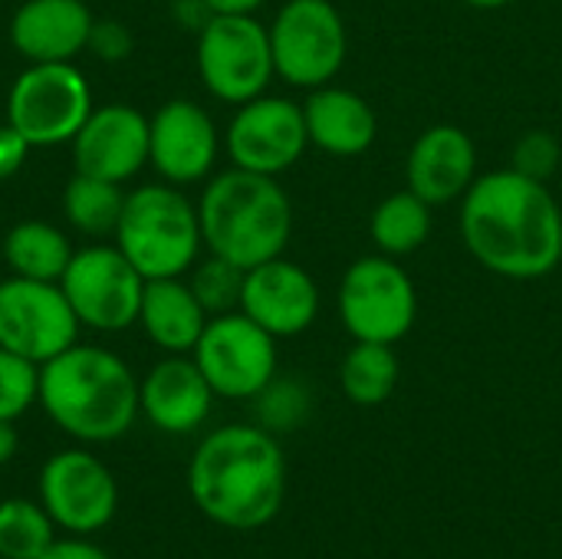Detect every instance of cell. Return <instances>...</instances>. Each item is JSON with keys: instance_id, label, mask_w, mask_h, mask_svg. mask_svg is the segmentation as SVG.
I'll return each mask as SVG.
<instances>
[{"instance_id": "6da1fadb", "label": "cell", "mask_w": 562, "mask_h": 559, "mask_svg": "<svg viewBox=\"0 0 562 559\" xmlns=\"http://www.w3.org/2000/svg\"><path fill=\"white\" fill-rule=\"evenodd\" d=\"M461 237L491 273L517 283L543 280L562 264V208L547 181L497 168L477 175L461 198Z\"/></svg>"}, {"instance_id": "7a4b0ae2", "label": "cell", "mask_w": 562, "mask_h": 559, "mask_svg": "<svg viewBox=\"0 0 562 559\" xmlns=\"http://www.w3.org/2000/svg\"><path fill=\"white\" fill-rule=\"evenodd\" d=\"M188 494L217 527H267L286 497V458L277 435L260 425L214 428L188 461Z\"/></svg>"}, {"instance_id": "3957f363", "label": "cell", "mask_w": 562, "mask_h": 559, "mask_svg": "<svg viewBox=\"0 0 562 559\" xmlns=\"http://www.w3.org/2000/svg\"><path fill=\"white\" fill-rule=\"evenodd\" d=\"M40 405L79 445H109L138 418V379L112 349L72 343L40 366Z\"/></svg>"}, {"instance_id": "277c9868", "label": "cell", "mask_w": 562, "mask_h": 559, "mask_svg": "<svg viewBox=\"0 0 562 559\" xmlns=\"http://www.w3.org/2000/svg\"><path fill=\"white\" fill-rule=\"evenodd\" d=\"M198 217L204 250L240 270L283 257L293 237V204L280 181L234 165L204 181Z\"/></svg>"}, {"instance_id": "5b68a950", "label": "cell", "mask_w": 562, "mask_h": 559, "mask_svg": "<svg viewBox=\"0 0 562 559\" xmlns=\"http://www.w3.org/2000/svg\"><path fill=\"white\" fill-rule=\"evenodd\" d=\"M112 244L145 280L184 277L204 250L198 204L168 181L142 185L125 194Z\"/></svg>"}, {"instance_id": "8992f818", "label": "cell", "mask_w": 562, "mask_h": 559, "mask_svg": "<svg viewBox=\"0 0 562 559\" xmlns=\"http://www.w3.org/2000/svg\"><path fill=\"white\" fill-rule=\"evenodd\" d=\"M336 310L356 343H402L418 320V290L412 273L385 254L352 260L339 280Z\"/></svg>"}, {"instance_id": "52a82bcc", "label": "cell", "mask_w": 562, "mask_h": 559, "mask_svg": "<svg viewBox=\"0 0 562 559\" xmlns=\"http://www.w3.org/2000/svg\"><path fill=\"white\" fill-rule=\"evenodd\" d=\"M277 79L293 89L329 86L349 56V30L333 0H286L270 20Z\"/></svg>"}, {"instance_id": "ba28073f", "label": "cell", "mask_w": 562, "mask_h": 559, "mask_svg": "<svg viewBox=\"0 0 562 559\" xmlns=\"http://www.w3.org/2000/svg\"><path fill=\"white\" fill-rule=\"evenodd\" d=\"M92 109L89 79L76 63H26L7 92V122L30 148L69 145Z\"/></svg>"}, {"instance_id": "9c48e42d", "label": "cell", "mask_w": 562, "mask_h": 559, "mask_svg": "<svg viewBox=\"0 0 562 559\" xmlns=\"http://www.w3.org/2000/svg\"><path fill=\"white\" fill-rule=\"evenodd\" d=\"M194 63L204 89L227 105H244L277 79L270 30L257 16H211L198 30Z\"/></svg>"}, {"instance_id": "30bf717a", "label": "cell", "mask_w": 562, "mask_h": 559, "mask_svg": "<svg viewBox=\"0 0 562 559\" xmlns=\"http://www.w3.org/2000/svg\"><path fill=\"white\" fill-rule=\"evenodd\" d=\"M59 287L86 329L122 333L138 323L145 277L115 244L79 247L63 270Z\"/></svg>"}, {"instance_id": "8fae6325", "label": "cell", "mask_w": 562, "mask_h": 559, "mask_svg": "<svg viewBox=\"0 0 562 559\" xmlns=\"http://www.w3.org/2000/svg\"><path fill=\"white\" fill-rule=\"evenodd\" d=\"M191 359L217 399L247 402L277 379V336L240 310L221 313L207 320Z\"/></svg>"}, {"instance_id": "7c38bea8", "label": "cell", "mask_w": 562, "mask_h": 559, "mask_svg": "<svg viewBox=\"0 0 562 559\" xmlns=\"http://www.w3.org/2000/svg\"><path fill=\"white\" fill-rule=\"evenodd\" d=\"M36 501L46 507L56 530H66L69 537H92L112 524L119 511V484L89 448H66L43 461Z\"/></svg>"}, {"instance_id": "4fadbf2b", "label": "cell", "mask_w": 562, "mask_h": 559, "mask_svg": "<svg viewBox=\"0 0 562 559\" xmlns=\"http://www.w3.org/2000/svg\"><path fill=\"white\" fill-rule=\"evenodd\" d=\"M79 329L59 283L13 273L0 280V349L43 366L79 343Z\"/></svg>"}, {"instance_id": "5bb4252c", "label": "cell", "mask_w": 562, "mask_h": 559, "mask_svg": "<svg viewBox=\"0 0 562 559\" xmlns=\"http://www.w3.org/2000/svg\"><path fill=\"white\" fill-rule=\"evenodd\" d=\"M306 148L310 132L303 105L290 96L263 92L244 105H234L224 132V152L234 168L280 178L306 155Z\"/></svg>"}, {"instance_id": "9a60e30c", "label": "cell", "mask_w": 562, "mask_h": 559, "mask_svg": "<svg viewBox=\"0 0 562 559\" xmlns=\"http://www.w3.org/2000/svg\"><path fill=\"white\" fill-rule=\"evenodd\" d=\"M224 135L194 99H168L148 115V165L168 185H201L214 175Z\"/></svg>"}, {"instance_id": "2e32d148", "label": "cell", "mask_w": 562, "mask_h": 559, "mask_svg": "<svg viewBox=\"0 0 562 559\" xmlns=\"http://www.w3.org/2000/svg\"><path fill=\"white\" fill-rule=\"evenodd\" d=\"M69 145L76 171L125 185L148 165V115L125 102L95 105Z\"/></svg>"}, {"instance_id": "e0dca14e", "label": "cell", "mask_w": 562, "mask_h": 559, "mask_svg": "<svg viewBox=\"0 0 562 559\" xmlns=\"http://www.w3.org/2000/svg\"><path fill=\"white\" fill-rule=\"evenodd\" d=\"M319 303L313 273L286 257H273L244 273L240 313L277 339L306 333L319 316Z\"/></svg>"}, {"instance_id": "ac0fdd59", "label": "cell", "mask_w": 562, "mask_h": 559, "mask_svg": "<svg viewBox=\"0 0 562 559\" xmlns=\"http://www.w3.org/2000/svg\"><path fill=\"white\" fill-rule=\"evenodd\" d=\"M405 181L431 208L461 201L468 188L477 181L474 138L461 125H451V122L428 125L408 148Z\"/></svg>"}, {"instance_id": "d6986e66", "label": "cell", "mask_w": 562, "mask_h": 559, "mask_svg": "<svg viewBox=\"0 0 562 559\" xmlns=\"http://www.w3.org/2000/svg\"><path fill=\"white\" fill-rule=\"evenodd\" d=\"M214 389L191 356H165L138 379V415L165 435L198 432L214 405Z\"/></svg>"}, {"instance_id": "ffe728a7", "label": "cell", "mask_w": 562, "mask_h": 559, "mask_svg": "<svg viewBox=\"0 0 562 559\" xmlns=\"http://www.w3.org/2000/svg\"><path fill=\"white\" fill-rule=\"evenodd\" d=\"M92 23L86 0H23L7 36L26 63H72L89 46Z\"/></svg>"}, {"instance_id": "44dd1931", "label": "cell", "mask_w": 562, "mask_h": 559, "mask_svg": "<svg viewBox=\"0 0 562 559\" xmlns=\"http://www.w3.org/2000/svg\"><path fill=\"white\" fill-rule=\"evenodd\" d=\"M303 119L310 132V145L333 158H359L379 138V115L366 96L346 86H319L310 89L303 102Z\"/></svg>"}, {"instance_id": "7402d4cb", "label": "cell", "mask_w": 562, "mask_h": 559, "mask_svg": "<svg viewBox=\"0 0 562 559\" xmlns=\"http://www.w3.org/2000/svg\"><path fill=\"white\" fill-rule=\"evenodd\" d=\"M207 320L211 316L194 297L188 277L145 280L138 326L165 356H191Z\"/></svg>"}, {"instance_id": "603a6c76", "label": "cell", "mask_w": 562, "mask_h": 559, "mask_svg": "<svg viewBox=\"0 0 562 559\" xmlns=\"http://www.w3.org/2000/svg\"><path fill=\"white\" fill-rule=\"evenodd\" d=\"M435 231V208L418 198L412 188L385 194L369 214V241L385 257H412L418 254Z\"/></svg>"}, {"instance_id": "cb8c5ba5", "label": "cell", "mask_w": 562, "mask_h": 559, "mask_svg": "<svg viewBox=\"0 0 562 559\" xmlns=\"http://www.w3.org/2000/svg\"><path fill=\"white\" fill-rule=\"evenodd\" d=\"M72 254V241L49 221H20L3 234V264L13 277L59 283Z\"/></svg>"}, {"instance_id": "d4e9b609", "label": "cell", "mask_w": 562, "mask_h": 559, "mask_svg": "<svg viewBox=\"0 0 562 559\" xmlns=\"http://www.w3.org/2000/svg\"><path fill=\"white\" fill-rule=\"evenodd\" d=\"M402 379V362L395 346L385 343H356L339 366V389L352 405L375 409L392 399Z\"/></svg>"}, {"instance_id": "484cf974", "label": "cell", "mask_w": 562, "mask_h": 559, "mask_svg": "<svg viewBox=\"0 0 562 559\" xmlns=\"http://www.w3.org/2000/svg\"><path fill=\"white\" fill-rule=\"evenodd\" d=\"M122 185L102 181L82 171H72V178L63 188V217L72 231L86 237H112L125 208Z\"/></svg>"}, {"instance_id": "4316f807", "label": "cell", "mask_w": 562, "mask_h": 559, "mask_svg": "<svg viewBox=\"0 0 562 559\" xmlns=\"http://www.w3.org/2000/svg\"><path fill=\"white\" fill-rule=\"evenodd\" d=\"M56 544V524L40 501H0V559H40Z\"/></svg>"}, {"instance_id": "83f0119b", "label": "cell", "mask_w": 562, "mask_h": 559, "mask_svg": "<svg viewBox=\"0 0 562 559\" xmlns=\"http://www.w3.org/2000/svg\"><path fill=\"white\" fill-rule=\"evenodd\" d=\"M244 273H247V270H240L237 264L207 254V257H201L184 277H188L194 297L201 300V306L207 310V316H221V313L240 310Z\"/></svg>"}, {"instance_id": "f1b7e54d", "label": "cell", "mask_w": 562, "mask_h": 559, "mask_svg": "<svg viewBox=\"0 0 562 559\" xmlns=\"http://www.w3.org/2000/svg\"><path fill=\"white\" fill-rule=\"evenodd\" d=\"M33 405H40V366L0 349V422H16Z\"/></svg>"}, {"instance_id": "f546056e", "label": "cell", "mask_w": 562, "mask_h": 559, "mask_svg": "<svg viewBox=\"0 0 562 559\" xmlns=\"http://www.w3.org/2000/svg\"><path fill=\"white\" fill-rule=\"evenodd\" d=\"M257 418L267 432H290L306 422L310 415V392L296 379H273L257 399Z\"/></svg>"}, {"instance_id": "4dcf8cb0", "label": "cell", "mask_w": 562, "mask_h": 559, "mask_svg": "<svg viewBox=\"0 0 562 559\" xmlns=\"http://www.w3.org/2000/svg\"><path fill=\"white\" fill-rule=\"evenodd\" d=\"M562 161V145L560 138L547 128H530L524 132L514 148H510V168L527 175V178H537V181H550L557 171H560Z\"/></svg>"}, {"instance_id": "1f68e13d", "label": "cell", "mask_w": 562, "mask_h": 559, "mask_svg": "<svg viewBox=\"0 0 562 559\" xmlns=\"http://www.w3.org/2000/svg\"><path fill=\"white\" fill-rule=\"evenodd\" d=\"M86 49H92L105 63H119L132 53V33L119 20H95Z\"/></svg>"}, {"instance_id": "d6a6232c", "label": "cell", "mask_w": 562, "mask_h": 559, "mask_svg": "<svg viewBox=\"0 0 562 559\" xmlns=\"http://www.w3.org/2000/svg\"><path fill=\"white\" fill-rule=\"evenodd\" d=\"M26 155H30V142L10 122H3L0 125V178L16 175L23 168Z\"/></svg>"}, {"instance_id": "836d02e7", "label": "cell", "mask_w": 562, "mask_h": 559, "mask_svg": "<svg viewBox=\"0 0 562 559\" xmlns=\"http://www.w3.org/2000/svg\"><path fill=\"white\" fill-rule=\"evenodd\" d=\"M40 559H112L102 547L89 544V537H69V540H56Z\"/></svg>"}, {"instance_id": "e575fe53", "label": "cell", "mask_w": 562, "mask_h": 559, "mask_svg": "<svg viewBox=\"0 0 562 559\" xmlns=\"http://www.w3.org/2000/svg\"><path fill=\"white\" fill-rule=\"evenodd\" d=\"M171 13H175L178 23H184V26L194 30V33L211 20V10H207L204 0H175V3H171Z\"/></svg>"}, {"instance_id": "d590c367", "label": "cell", "mask_w": 562, "mask_h": 559, "mask_svg": "<svg viewBox=\"0 0 562 559\" xmlns=\"http://www.w3.org/2000/svg\"><path fill=\"white\" fill-rule=\"evenodd\" d=\"M211 16H257L267 0H204Z\"/></svg>"}, {"instance_id": "8d00e7d4", "label": "cell", "mask_w": 562, "mask_h": 559, "mask_svg": "<svg viewBox=\"0 0 562 559\" xmlns=\"http://www.w3.org/2000/svg\"><path fill=\"white\" fill-rule=\"evenodd\" d=\"M16 448H20L16 422H0V468L16 458Z\"/></svg>"}, {"instance_id": "74e56055", "label": "cell", "mask_w": 562, "mask_h": 559, "mask_svg": "<svg viewBox=\"0 0 562 559\" xmlns=\"http://www.w3.org/2000/svg\"><path fill=\"white\" fill-rule=\"evenodd\" d=\"M464 3L474 7V10H504V7H510L517 0H464Z\"/></svg>"}]
</instances>
